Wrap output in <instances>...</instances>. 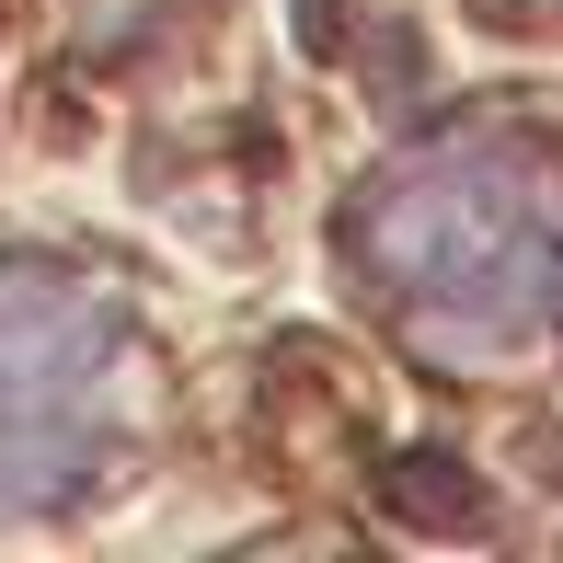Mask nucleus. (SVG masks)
<instances>
[{
	"instance_id": "f03ea898",
	"label": "nucleus",
	"mask_w": 563,
	"mask_h": 563,
	"mask_svg": "<svg viewBox=\"0 0 563 563\" xmlns=\"http://www.w3.org/2000/svg\"><path fill=\"white\" fill-rule=\"evenodd\" d=\"M126 299L69 265H0V518H46L115 460Z\"/></svg>"
},
{
	"instance_id": "7ed1b4c3",
	"label": "nucleus",
	"mask_w": 563,
	"mask_h": 563,
	"mask_svg": "<svg viewBox=\"0 0 563 563\" xmlns=\"http://www.w3.org/2000/svg\"><path fill=\"white\" fill-rule=\"evenodd\" d=\"M379 495H391V518H402V529H426V541H460V529H495L483 483L460 472L449 449H402L391 472H379Z\"/></svg>"
},
{
	"instance_id": "f257e3e1",
	"label": "nucleus",
	"mask_w": 563,
	"mask_h": 563,
	"mask_svg": "<svg viewBox=\"0 0 563 563\" xmlns=\"http://www.w3.org/2000/svg\"><path fill=\"white\" fill-rule=\"evenodd\" d=\"M379 311L438 356H506L563 334V150L541 126H438L356 185L345 219Z\"/></svg>"
},
{
	"instance_id": "20e7f679",
	"label": "nucleus",
	"mask_w": 563,
	"mask_h": 563,
	"mask_svg": "<svg viewBox=\"0 0 563 563\" xmlns=\"http://www.w3.org/2000/svg\"><path fill=\"white\" fill-rule=\"evenodd\" d=\"M518 12H552V0H518Z\"/></svg>"
}]
</instances>
